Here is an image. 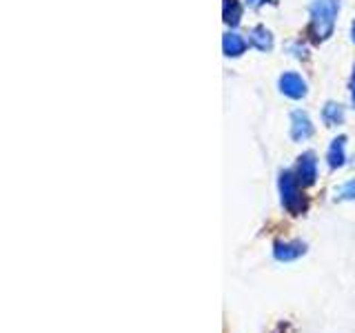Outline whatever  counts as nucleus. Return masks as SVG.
I'll return each instance as SVG.
<instances>
[{"label": "nucleus", "mask_w": 355, "mask_h": 333, "mask_svg": "<svg viewBox=\"0 0 355 333\" xmlns=\"http://www.w3.org/2000/svg\"><path fill=\"white\" fill-rule=\"evenodd\" d=\"M340 11V0H313L311 5V29L318 40H327L333 27H336V18Z\"/></svg>", "instance_id": "f257e3e1"}, {"label": "nucleus", "mask_w": 355, "mask_h": 333, "mask_svg": "<svg viewBox=\"0 0 355 333\" xmlns=\"http://www.w3.org/2000/svg\"><path fill=\"white\" fill-rule=\"evenodd\" d=\"M222 47H225V53L229 58H238V56L244 53L247 49V40H244L240 33H225V38H222Z\"/></svg>", "instance_id": "0eeeda50"}, {"label": "nucleus", "mask_w": 355, "mask_h": 333, "mask_svg": "<svg viewBox=\"0 0 355 333\" xmlns=\"http://www.w3.org/2000/svg\"><path fill=\"white\" fill-rule=\"evenodd\" d=\"M249 42L253 44L255 49L269 51L273 47V36H271V31L266 29V27H253L249 31Z\"/></svg>", "instance_id": "6e6552de"}, {"label": "nucleus", "mask_w": 355, "mask_h": 333, "mask_svg": "<svg viewBox=\"0 0 355 333\" xmlns=\"http://www.w3.org/2000/svg\"><path fill=\"white\" fill-rule=\"evenodd\" d=\"M280 92L288 98H304L306 96V83L302 80V76H297L293 71L288 74H282L280 76Z\"/></svg>", "instance_id": "20e7f679"}, {"label": "nucleus", "mask_w": 355, "mask_h": 333, "mask_svg": "<svg viewBox=\"0 0 355 333\" xmlns=\"http://www.w3.org/2000/svg\"><path fill=\"white\" fill-rule=\"evenodd\" d=\"M338 198L340 200H355V180H349L347 185H342L338 189Z\"/></svg>", "instance_id": "f8f14e48"}, {"label": "nucleus", "mask_w": 355, "mask_h": 333, "mask_svg": "<svg viewBox=\"0 0 355 333\" xmlns=\"http://www.w3.org/2000/svg\"><path fill=\"white\" fill-rule=\"evenodd\" d=\"M318 178V160L313 153H304L300 155V162H297V180L302 182V187L313 185Z\"/></svg>", "instance_id": "39448f33"}, {"label": "nucleus", "mask_w": 355, "mask_h": 333, "mask_svg": "<svg viewBox=\"0 0 355 333\" xmlns=\"http://www.w3.org/2000/svg\"><path fill=\"white\" fill-rule=\"evenodd\" d=\"M311 133H313V125H311L309 116L304 111H293L291 114V138L300 142V140L311 138Z\"/></svg>", "instance_id": "423d86ee"}, {"label": "nucleus", "mask_w": 355, "mask_h": 333, "mask_svg": "<svg viewBox=\"0 0 355 333\" xmlns=\"http://www.w3.org/2000/svg\"><path fill=\"white\" fill-rule=\"evenodd\" d=\"M306 253V244L300 242V240H293V242H275L273 247V258L277 262H293L297 258H302Z\"/></svg>", "instance_id": "7ed1b4c3"}, {"label": "nucleus", "mask_w": 355, "mask_h": 333, "mask_svg": "<svg viewBox=\"0 0 355 333\" xmlns=\"http://www.w3.org/2000/svg\"><path fill=\"white\" fill-rule=\"evenodd\" d=\"M222 16H225V22L231 27L240 25V18H242V7L238 0H225L222 5Z\"/></svg>", "instance_id": "9d476101"}, {"label": "nucleus", "mask_w": 355, "mask_h": 333, "mask_svg": "<svg viewBox=\"0 0 355 333\" xmlns=\"http://www.w3.org/2000/svg\"><path fill=\"white\" fill-rule=\"evenodd\" d=\"M264 3H269V0H247V5H249V7H260V5H264Z\"/></svg>", "instance_id": "ddd939ff"}, {"label": "nucleus", "mask_w": 355, "mask_h": 333, "mask_svg": "<svg viewBox=\"0 0 355 333\" xmlns=\"http://www.w3.org/2000/svg\"><path fill=\"white\" fill-rule=\"evenodd\" d=\"M351 96H353V105H355V69H353V80H351Z\"/></svg>", "instance_id": "4468645a"}, {"label": "nucleus", "mask_w": 355, "mask_h": 333, "mask_svg": "<svg viewBox=\"0 0 355 333\" xmlns=\"http://www.w3.org/2000/svg\"><path fill=\"white\" fill-rule=\"evenodd\" d=\"M280 198H282V207L288 211V214H302V211L306 209V203H304V196L302 191H300V182L297 178L291 173V171H282L280 173Z\"/></svg>", "instance_id": "f03ea898"}, {"label": "nucleus", "mask_w": 355, "mask_h": 333, "mask_svg": "<svg viewBox=\"0 0 355 333\" xmlns=\"http://www.w3.org/2000/svg\"><path fill=\"white\" fill-rule=\"evenodd\" d=\"M322 118H324V122H327L329 127L340 125V122L344 120V109H342V105H338V103H327L324 111H322Z\"/></svg>", "instance_id": "9b49d317"}, {"label": "nucleus", "mask_w": 355, "mask_h": 333, "mask_svg": "<svg viewBox=\"0 0 355 333\" xmlns=\"http://www.w3.org/2000/svg\"><path fill=\"white\" fill-rule=\"evenodd\" d=\"M344 147H347V138H344V136H340V138H336L331 142V149H329V155H327L331 169H338V166H342L344 160H347V155H344Z\"/></svg>", "instance_id": "1a4fd4ad"}, {"label": "nucleus", "mask_w": 355, "mask_h": 333, "mask_svg": "<svg viewBox=\"0 0 355 333\" xmlns=\"http://www.w3.org/2000/svg\"><path fill=\"white\" fill-rule=\"evenodd\" d=\"M351 38H353V42H355V22H353V27H351Z\"/></svg>", "instance_id": "2eb2a0df"}]
</instances>
